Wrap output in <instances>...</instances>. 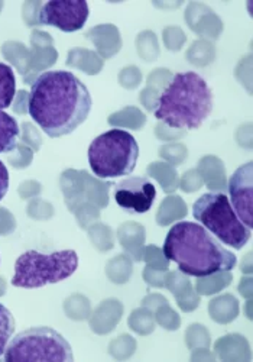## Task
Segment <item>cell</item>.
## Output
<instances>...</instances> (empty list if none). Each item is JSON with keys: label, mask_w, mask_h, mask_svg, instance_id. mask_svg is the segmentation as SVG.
Instances as JSON below:
<instances>
[{"label": "cell", "mask_w": 253, "mask_h": 362, "mask_svg": "<svg viewBox=\"0 0 253 362\" xmlns=\"http://www.w3.org/2000/svg\"><path fill=\"white\" fill-rule=\"evenodd\" d=\"M91 106L88 88L70 71H45L30 86L28 112L49 138L73 134L86 122Z\"/></svg>", "instance_id": "6da1fadb"}, {"label": "cell", "mask_w": 253, "mask_h": 362, "mask_svg": "<svg viewBox=\"0 0 253 362\" xmlns=\"http://www.w3.org/2000/svg\"><path fill=\"white\" fill-rule=\"evenodd\" d=\"M164 255L174 261L182 274L189 277H206L220 271H232L236 255L221 245L204 226L194 222L175 223L164 243Z\"/></svg>", "instance_id": "7a4b0ae2"}, {"label": "cell", "mask_w": 253, "mask_h": 362, "mask_svg": "<svg viewBox=\"0 0 253 362\" xmlns=\"http://www.w3.org/2000/svg\"><path fill=\"white\" fill-rule=\"evenodd\" d=\"M213 109V93L194 71L177 73L158 99L153 110L160 122L181 131L199 129Z\"/></svg>", "instance_id": "3957f363"}, {"label": "cell", "mask_w": 253, "mask_h": 362, "mask_svg": "<svg viewBox=\"0 0 253 362\" xmlns=\"http://www.w3.org/2000/svg\"><path fill=\"white\" fill-rule=\"evenodd\" d=\"M139 158V145L132 134L123 129H110L88 146V164L100 180L132 174Z\"/></svg>", "instance_id": "277c9868"}, {"label": "cell", "mask_w": 253, "mask_h": 362, "mask_svg": "<svg viewBox=\"0 0 253 362\" xmlns=\"http://www.w3.org/2000/svg\"><path fill=\"white\" fill-rule=\"evenodd\" d=\"M77 267L78 255L74 250H62L52 254H41L30 250L16 259L12 286L40 288L48 284H57L71 277Z\"/></svg>", "instance_id": "5b68a950"}, {"label": "cell", "mask_w": 253, "mask_h": 362, "mask_svg": "<svg viewBox=\"0 0 253 362\" xmlns=\"http://www.w3.org/2000/svg\"><path fill=\"white\" fill-rule=\"evenodd\" d=\"M193 216L220 243L242 250L250 239L249 229L236 215L229 197L223 193H206L193 204Z\"/></svg>", "instance_id": "8992f818"}, {"label": "cell", "mask_w": 253, "mask_h": 362, "mask_svg": "<svg viewBox=\"0 0 253 362\" xmlns=\"http://www.w3.org/2000/svg\"><path fill=\"white\" fill-rule=\"evenodd\" d=\"M6 362H73V348L59 332L48 326L29 327L11 339Z\"/></svg>", "instance_id": "52a82bcc"}, {"label": "cell", "mask_w": 253, "mask_h": 362, "mask_svg": "<svg viewBox=\"0 0 253 362\" xmlns=\"http://www.w3.org/2000/svg\"><path fill=\"white\" fill-rule=\"evenodd\" d=\"M88 4L84 0H51L41 6L38 23L54 26L62 33H76L86 25Z\"/></svg>", "instance_id": "ba28073f"}, {"label": "cell", "mask_w": 253, "mask_h": 362, "mask_svg": "<svg viewBox=\"0 0 253 362\" xmlns=\"http://www.w3.org/2000/svg\"><path fill=\"white\" fill-rule=\"evenodd\" d=\"M156 189L145 177H128L114 185V200L124 212L142 215L151 210Z\"/></svg>", "instance_id": "9c48e42d"}, {"label": "cell", "mask_w": 253, "mask_h": 362, "mask_svg": "<svg viewBox=\"0 0 253 362\" xmlns=\"http://www.w3.org/2000/svg\"><path fill=\"white\" fill-rule=\"evenodd\" d=\"M228 190L237 218L249 228L253 226V164L240 165L229 180Z\"/></svg>", "instance_id": "30bf717a"}, {"label": "cell", "mask_w": 253, "mask_h": 362, "mask_svg": "<svg viewBox=\"0 0 253 362\" xmlns=\"http://www.w3.org/2000/svg\"><path fill=\"white\" fill-rule=\"evenodd\" d=\"M184 18L189 29L200 35L203 40H217L221 33H223V22L213 12V9H210L204 4H188Z\"/></svg>", "instance_id": "8fae6325"}, {"label": "cell", "mask_w": 253, "mask_h": 362, "mask_svg": "<svg viewBox=\"0 0 253 362\" xmlns=\"http://www.w3.org/2000/svg\"><path fill=\"white\" fill-rule=\"evenodd\" d=\"M164 287L174 294L182 312H194L200 306V294L194 290L188 276L182 274L181 271H167Z\"/></svg>", "instance_id": "7c38bea8"}, {"label": "cell", "mask_w": 253, "mask_h": 362, "mask_svg": "<svg viewBox=\"0 0 253 362\" xmlns=\"http://www.w3.org/2000/svg\"><path fill=\"white\" fill-rule=\"evenodd\" d=\"M123 316V305L117 298H107L93 312L90 319L91 330L98 335H107L114 330Z\"/></svg>", "instance_id": "4fadbf2b"}, {"label": "cell", "mask_w": 253, "mask_h": 362, "mask_svg": "<svg viewBox=\"0 0 253 362\" xmlns=\"http://www.w3.org/2000/svg\"><path fill=\"white\" fill-rule=\"evenodd\" d=\"M116 236L126 255H129L132 261H142L146 239V232L142 225L136 222H126L119 226Z\"/></svg>", "instance_id": "5bb4252c"}, {"label": "cell", "mask_w": 253, "mask_h": 362, "mask_svg": "<svg viewBox=\"0 0 253 362\" xmlns=\"http://www.w3.org/2000/svg\"><path fill=\"white\" fill-rule=\"evenodd\" d=\"M87 38L96 45L102 58H112L122 48V37L119 29L112 23L99 25L90 29L87 33Z\"/></svg>", "instance_id": "9a60e30c"}, {"label": "cell", "mask_w": 253, "mask_h": 362, "mask_svg": "<svg viewBox=\"0 0 253 362\" xmlns=\"http://www.w3.org/2000/svg\"><path fill=\"white\" fill-rule=\"evenodd\" d=\"M172 76L174 73H171L168 69H155L152 73H149L146 78V87L139 95V100L148 112L155 110L158 99L163 95Z\"/></svg>", "instance_id": "2e32d148"}, {"label": "cell", "mask_w": 253, "mask_h": 362, "mask_svg": "<svg viewBox=\"0 0 253 362\" xmlns=\"http://www.w3.org/2000/svg\"><path fill=\"white\" fill-rule=\"evenodd\" d=\"M214 355L228 362H240V361H249L250 359V346L242 335L232 334L220 338L214 344Z\"/></svg>", "instance_id": "e0dca14e"}, {"label": "cell", "mask_w": 253, "mask_h": 362, "mask_svg": "<svg viewBox=\"0 0 253 362\" xmlns=\"http://www.w3.org/2000/svg\"><path fill=\"white\" fill-rule=\"evenodd\" d=\"M197 171L200 173L204 185L213 190L221 193L228 187L226 168L223 161L214 156H206L199 161Z\"/></svg>", "instance_id": "ac0fdd59"}, {"label": "cell", "mask_w": 253, "mask_h": 362, "mask_svg": "<svg viewBox=\"0 0 253 362\" xmlns=\"http://www.w3.org/2000/svg\"><path fill=\"white\" fill-rule=\"evenodd\" d=\"M207 310L216 323L228 325L239 316V301L229 293L221 294L210 301Z\"/></svg>", "instance_id": "d6986e66"}, {"label": "cell", "mask_w": 253, "mask_h": 362, "mask_svg": "<svg viewBox=\"0 0 253 362\" xmlns=\"http://www.w3.org/2000/svg\"><path fill=\"white\" fill-rule=\"evenodd\" d=\"M187 216V204L180 196H168L160 204L156 212V223L160 226L172 225Z\"/></svg>", "instance_id": "ffe728a7"}, {"label": "cell", "mask_w": 253, "mask_h": 362, "mask_svg": "<svg viewBox=\"0 0 253 362\" xmlns=\"http://www.w3.org/2000/svg\"><path fill=\"white\" fill-rule=\"evenodd\" d=\"M146 173L149 177L155 178L158 183L161 185L163 190L168 194L174 193L177 189H180V177L175 170V167L164 163V161H156L148 165Z\"/></svg>", "instance_id": "44dd1931"}, {"label": "cell", "mask_w": 253, "mask_h": 362, "mask_svg": "<svg viewBox=\"0 0 253 362\" xmlns=\"http://www.w3.org/2000/svg\"><path fill=\"white\" fill-rule=\"evenodd\" d=\"M107 122L110 127L114 128H128L132 131H141L146 124V116L141 109L135 106H128L119 112L112 113L107 119Z\"/></svg>", "instance_id": "7402d4cb"}, {"label": "cell", "mask_w": 253, "mask_h": 362, "mask_svg": "<svg viewBox=\"0 0 253 362\" xmlns=\"http://www.w3.org/2000/svg\"><path fill=\"white\" fill-rule=\"evenodd\" d=\"M19 134L20 131L16 119L0 110V154H8L16 149Z\"/></svg>", "instance_id": "603a6c76"}, {"label": "cell", "mask_w": 253, "mask_h": 362, "mask_svg": "<svg viewBox=\"0 0 253 362\" xmlns=\"http://www.w3.org/2000/svg\"><path fill=\"white\" fill-rule=\"evenodd\" d=\"M67 64L81 69L88 76H94V74H99L102 71L103 58L93 51L77 48V49L71 51V54L69 55Z\"/></svg>", "instance_id": "cb8c5ba5"}, {"label": "cell", "mask_w": 253, "mask_h": 362, "mask_svg": "<svg viewBox=\"0 0 253 362\" xmlns=\"http://www.w3.org/2000/svg\"><path fill=\"white\" fill-rule=\"evenodd\" d=\"M232 280H233V276L230 271H220V273H214V274L197 279L194 290L200 296H213L220 293L221 290L228 288L232 284Z\"/></svg>", "instance_id": "d4e9b609"}, {"label": "cell", "mask_w": 253, "mask_h": 362, "mask_svg": "<svg viewBox=\"0 0 253 362\" xmlns=\"http://www.w3.org/2000/svg\"><path fill=\"white\" fill-rule=\"evenodd\" d=\"M134 273L132 258L126 254L113 257L106 265V276L114 284L128 283Z\"/></svg>", "instance_id": "484cf974"}, {"label": "cell", "mask_w": 253, "mask_h": 362, "mask_svg": "<svg viewBox=\"0 0 253 362\" xmlns=\"http://www.w3.org/2000/svg\"><path fill=\"white\" fill-rule=\"evenodd\" d=\"M185 58L188 59L189 64L196 67H206L211 64L216 58L214 44L207 40L194 41L185 52Z\"/></svg>", "instance_id": "4316f807"}, {"label": "cell", "mask_w": 253, "mask_h": 362, "mask_svg": "<svg viewBox=\"0 0 253 362\" xmlns=\"http://www.w3.org/2000/svg\"><path fill=\"white\" fill-rule=\"evenodd\" d=\"M16 96V78L11 66L0 63V110L12 106Z\"/></svg>", "instance_id": "83f0119b"}, {"label": "cell", "mask_w": 253, "mask_h": 362, "mask_svg": "<svg viewBox=\"0 0 253 362\" xmlns=\"http://www.w3.org/2000/svg\"><path fill=\"white\" fill-rule=\"evenodd\" d=\"M128 325L138 335H142V337L151 335L156 326L153 312L149 310L148 308L141 306L139 309H135L131 313V316L128 319Z\"/></svg>", "instance_id": "f1b7e54d"}, {"label": "cell", "mask_w": 253, "mask_h": 362, "mask_svg": "<svg viewBox=\"0 0 253 362\" xmlns=\"http://www.w3.org/2000/svg\"><path fill=\"white\" fill-rule=\"evenodd\" d=\"M135 45L138 55L146 63L155 62L160 55V42H158V38L152 31H142L138 34Z\"/></svg>", "instance_id": "f546056e"}, {"label": "cell", "mask_w": 253, "mask_h": 362, "mask_svg": "<svg viewBox=\"0 0 253 362\" xmlns=\"http://www.w3.org/2000/svg\"><path fill=\"white\" fill-rule=\"evenodd\" d=\"M93 245L102 252H107L114 247V232L110 226L103 223L93 225L88 230Z\"/></svg>", "instance_id": "4dcf8cb0"}, {"label": "cell", "mask_w": 253, "mask_h": 362, "mask_svg": "<svg viewBox=\"0 0 253 362\" xmlns=\"http://www.w3.org/2000/svg\"><path fill=\"white\" fill-rule=\"evenodd\" d=\"M15 332V317L12 312L0 305V358L5 355V351L13 337Z\"/></svg>", "instance_id": "1f68e13d"}, {"label": "cell", "mask_w": 253, "mask_h": 362, "mask_svg": "<svg viewBox=\"0 0 253 362\" xmlns=\"http://www.w3.org/2000/svg\"><path fill=\"white\" fill-rule=\"evenodd\" d=\"M185 344L192 351L199 348H210V332L204 325L193 323L185 332Z\"/></svg>", "instance_id": "d6a6232c"}, {"label": "cell", "mask_w": 253, "mask_h": 362, "mask_svg": "<svg viewBox=\"0 0 253 362\" xmlns=\"http://www.w3.org/2000/svg\"><path fill=\"white\" fill-rule=\"evenodd\" d=\"M136 351V341L131 335H120L109 344V354L119 361L131 358Z\"/></svg>", "instance_id": "836d02e7"}, {"label": "cell", "mask_w": 253, "mask_h": 362, "mask_svg": "<svg viewBox=\"0 0 253 362\" xmlns=\"http://www.w3.org/2000/svg\"><path fill=\"white\" fill-rule=\"evenodd\" d=\"M158 154L164 160V163L177 167L181 165L187 157H188V149L185 145L180 144V142H171L167 145H163L158 151Z\"/></svg>", "instance_id": "e575fe53"}, {"label": "cell", "mask_w": 253, "mask_h": 362, "mask_svg": "<svg viewBox=\"0 0 253 362\" xmlns=\"http://www.w3.org/2000/svg\"><path fill=\"white\" fill-rule=\"evenodd\" d=\"M155 322L167 330H178L181 326L180 315L170 306V303L163 305L153 312Z\"/></svg>", "instance_id": "d590c367"}, {"label": "cell", "mask_w": 253, "mask_h": 362, "mask_svg": "<svg viewBox=\"0 0 253 362\" xmlns=\"http://www.w3.org/2000/svg\"><path fill=\"white\" fill-rule=\"evenodd\" d=\"M142 261H145L148 267L153 269H160V271H168V267H170V261L164 255L163 250H160L155 245L145 247Z\"/></svg>", "instance_id": "8d00e7d4"}, {"label": "cell", "mask_w": 253, "mask_h": 362, "mask_svg": "<svg viewBox=\"0 0 253 362\" xmlns=\"http://www.w3.org/2000/svg\"><path fill=\"white\" fill-rule=\"evenodd\" d=\"M163 41L167 49L177 52L184 47L187 37L180 26H167L163 31Z\"/></svg>", "instance_id": "74e56055"}, {"label": "cell", "mask_w": 253, "mask_h": 362, "mask_svg": "<svg viewBox=\"0 0 253 362\" xmlns=\"http://www.w3.org/2000/svg\"><path fill=\"white\" fill-rule=\"evenodd\" d=\"M204 185V181L200 175V173L197 171V168H192L182 174V177L180 178V189L185 193H194L197 190H200Z\"/></svg>", "instance_id": "f35d334b"}, {"label": "cell", "mask_w": 253, "mask_h": 362, "mask_svg": "<svg viewBox=\"0 0 253 362\" xmlns=\"http://www.w3.org/2000/svg\"><path fill=\"white\" fill-rule=\"evenodd\" d=\"M119 84L123 88H128V90H134L136 88L141 81H142V73L136 66H128L124 67L120 73H119Z\"/></svg>", "instance_id": "ab89813d"}, {"label": "cell", "mask_w": 253, "mask_h": 362, "mask_svg": "<svg viewBox=\"0 0 253 362\" xmlns=\"http://www.w3.org/2000/svg\"><path fill=\"white\" fill-rule=\"evenodd\" d=\"M185 134H187L185 131L174 129V128H171V127H168L163 122H160L155 127V135L160 141H167V142L177 141V139H181Z\"/></svg>", "instance_id": "60d3db41"}, {"label": "cell", "mask_w": 253, "mask_h": 362, "mask_svg": "<svg viewBox=\"0 0 253 362\" xmlns=\"http://www.w3.org/2000/svg\"><path fill=\"white\" fill-rule=\"evenodd\" d=\"M165 274L167 271H160V269H153L151 267H145L143 269V280L146 284L156 287V288H161L164 287V280H165Z\"/></svg>", "instance_id": "b9f144b4"}, {"label": "cell", "mask_w": 253, "mask_h": 362, "mask_svg": "<svg viewBox=\"0 0 253 362\" xmlns=\"http://www.w3.org/2000/svg\"><path fill=\"white\" fill-rule=\"evenodd\" d=\"M167 303H170V301L167 300V297H164L163 294H156V293L148 294V296L142 300V306H143V308H148V309L152 310V312H155L158 308L163 306V305H167Z\"/></svg>", "instance_id": "7bdbcfd3"}, {"label": "cell", "mask_w": 253, "mask_h": 362, "mask_svg": "<svg viewBox=\"0 0 253 362\" xmlns=\"http://www.w3.org/2000/svg\"><path fill=\"white\" fill-rule=\"evenodd\" d=\"M9 189V171L6 165L0 161V202L4 200Z\"/></svg>", "instance_id": "ee69618b"}, {"label": "cell", "mask_w": 253, "mask_h": 362, "mask_svg": "<svg viewBox=\"0 0 253 362\" xmlns=\"http://www.w3.org/2000/svg\"><path fill=\"white\" fill-rule=\"evenodd\" d=\"M216 355L211 354L208 351V348H199V349H193V355H192V361L193 362H199V361H214Z\"/></svg>", "instance_id": "f6af8a7d"}, {"label": "cell", "mask_w": 253, "mask_h": 362, "mask_svg": "<svg viewBox=\"0 0 253 362\" xmlns=\"http://www.w3.org/2000/svg\"><path fill=\"white\" fill-rule=\"evenodd\" d=\"M236 139H237V144H239L240 146H243V148H250V146H252V129L249 128L247 132H246V135H245L243 127H240L239 131H237V134H236Z\"/></svg>", "instance_id": "bcb514c9"}, {"label": "cell", "mask_w": 253, "mask_h": 362, "mask_svg": "<svg viewBox=\"0 0 253 362\" xmlns=\"http://www.w3.org/2000/svg\"><path fill=\"white\" fill-rule=\"evenodd\" d=\"M239 293L245 297V298H252V279L250 277H245L240 280L239 283Z\"/></svg>", "instance_id": "7dc6e473"}, {"label": "cell", "mask_w": 253, "mask_h": 362, "mask_svg": "<svg viewBox=\"0 0 253 362\" xmlns=\"http://www.w3.org/2000/svg\"><path fill=\"white\" fill-rule=\"evenodd\" d=\"M240 271L243 274H250L252 273V254L247 252V255L243 258L242 265H240Z\"/></svg>", "instance_id": "c3c4849f"}, {"label": "cell", "mask_w": 253, "mask_h": 362, "mask_svg": "<svg viewBox=\"0 0 253 362\" xmlns=\"http://www.w3.org/2000/svg\"><path fill=\"white\" fill-rule=\"evenodd\" d=\"M156 8H163V9H171V8H180L182 4L177 2V4H153Z\"/></svg>", "instance_id": "681fc988"}, {"label": "cell", "mask_w": 253, "mask_h": 362, "mask_svg": "<svg viewBox=\"0 0 253 362\" xmlns=\"http://www.w3.org/2000/svg\"><path fill=\"white\" fill-rule=\"evenodd\" d=\"M246 316H247V319H252V300L250 298L246 303Z\"/></svg>", "instance_id": "f907efd6"}]
</instances>
